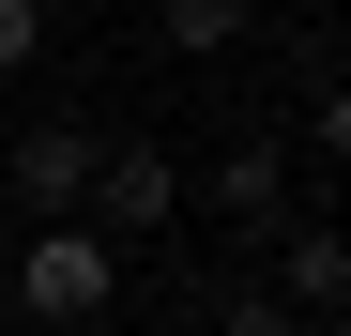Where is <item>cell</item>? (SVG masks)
Listing matches in <instances>:
<instances>
[{"label":"cell","mask_w":351,"mask_h":336,"mask_svg":"<svg viewBox=\"0 0 351 336\" xmlns=\"http://www.w3.org/2000/svg\"><path fill=\"white\" fill-rule=\"evenodd\" d=\"M107 291H123V245H107V230H77V214H46V230L0 260V306H31V321H92Z\"/></svg>","instance_id":"1"},{"label":"cell","mask_w":351,"mask_h":336,"mask_svg":"<svg viewBox=\"0 0 351 336\" xmlns=\"http://www.w3.org/2000/svg\"><path fill=\"white\" fill-rule=\"evenodd\" d=\"M77 199H92V230L123 245V230H168V214H184V168H168L153 138H92V184Z\"/></svg>","instance_id":"2"},{"label":"cell","mask_w":351,"mask_h":336,"mask_svg":"<svg viewBox=\"0 0 351 336\" xmlns=\"http://www.w3.org/2000/svg\"><path fill=\"white\" fill-rule=\"evenodd\" d=\"M214 214L229 230H290V138H229L214 153Z\"/></svg>","instance_id":"3"},{"label":"cell","mask_w":351,"mask_h":336,"mask_svg":"<svg viewBox=\"0 0 351 336\" xmlns=\"http://www.w3.org/2000/svg\"><path fill=\"white\" fill-rule=\"evenodd\" d=\"M77 184H92V138H77V123H31V138H16V199H31V214H77Z\"/></svg>","instance_id":"4"},{"label":"cell","mask_w":351,"mask_h":336,"mask_svg":"<svg viewBox=\"0 0 351 336\" xmlns=\"http://www.w3.org/2000/svg\"><path fill=\"white\" fill-rule=\"evenodd\" d=\"M275 245H290V291H275V306H290V321H336V306H351V230H275Z\"/></svg>","instance_id":"5"},{"label":"cell","mask_w":351,"mask_h":336,"mask_svg":"<svg viewBox=\"0 0 351 336\" xmlns=\"http://www.w3.org/2000/svg\"><path fill=\"white\" fill-rule=\"evenodd\" d=\"M168 16V46H184V62H214V46H245V0H153Z\"/></svg>","instance_id":"6"},{"label":"cell","mask_w":351,"mask_h":336,"mask_svg":"<svg viewBox=\"0 0 351 336\" xmlns=\"http://www.w3.org/2000/svg\"><path fill=\"white\" fill-rule=\"evenodd\" d=\"M31 46H46V0H0V77H16Z\"/></svg>","instance_id":"7"},{"label":"cell","mask_w":351,"mask_h":336,"mask_svg":"<svg viewBox=\"0 0 351 336\" xmlns=\"http://www.w3.org/2000/svg\"><path fill=\"white\" fill-rule=\"evenodd\" d=\"M214 336H306V321H290V306H275V291H245V306H229V321H214Z\"/></svg>","instance_id":"8"},{"label":"cell","mask_w":351,"mask_h":336,"mask_svg":"<svg viewBox=\"0 0 351 336\" xmlns=\"http://www.w3.org/2000/svg\"><path fill=\"white\" fill-rule=\"evenodd\" d=\"M321 153H336V168H351V77H336V92H321Z\"/></svg>","instance_id":"9"},{"label":"cell","mask_w":351,"mask_h":336,"mask_svg":"<svg viewBox=\"0 0 351 336\" xmlns=\"http://www.w3.org/2000/svg\"><path fill=\"white\" fill-rule=\"evenodd\" d=\"M0 260H16V245H0Z\"/></svg>","instance_id":"10"}]
</instances>
